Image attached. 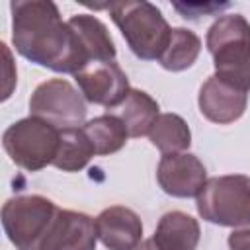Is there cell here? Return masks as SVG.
I'll use <instances>...</instances> for the list:
<instances>
[{"instance_id": "20", "label": "cell", "mask_w": 250, "mask_h": 250, "mask_svg": "<svg viewBox=\"0 0 250 250\" xmlns=\"http://www.w3.org/2000/svg\"><path fill=\"white\" fill-rule=\"evenodd\" d=\"M227 4L219 6V4H174V8L178 12L184 14V18H199V16H205V14H211L219 8H225Z\"/></svg>"}, {"instance_id": "14", "label": "cell", "mask_w": 250, "mask_h": 250, "mask_svg": "<svg viewBox=\"0 0 250 250\" xmlns=\"http://www.w3.org/2000/svg\"><path fill=\"white\" fill-rule=\"evenodd\" d=\"M113 115L123 121L129 137H143L158 117V104L143 90H129L125 100L113 107Z\"/></svg>"}, {"instance_id": "13", "label": "cell", "mask_w": 250, "mask_h": 250, "mask_svg": "<svg viewBox=\"0 0 250 250\" xmlns=\"http://www.w3.org/2000/svg\"><path fill=\"white\" fill-rule=\"evenodd\" d=\"M199 234V225L191 215L170 211L158 221L152 240L160 250H195Z\"/></svg>"}, {"instance_id": "5", "label": "cell", "mask_w": 250, "mask_h": 250, "mask_svg": "<svg viewBox=\"0 0 250 250\" xmlns=\"http://www.w3.org/2000/svg\"><path fill=\"white\" fill-rule=\"evenodd\" d=\"M61 141V129L39 119L25 117L4 131L2 145L12 162L35 172L53 164Z\"/></svg>"}, {"instance_id": "11", "label": "cell", "mask_w": 250, "mask_h": 250, "mask_svg": "<svg viewBox=\"0 0 250 250\" xmlns=\"http://www.w3.org/2000/svg\"><path fill=\"white\" fill-rule=\"evenodd\" d=\"M96 232L102 244L109 250H135L141 242L143 223L129 207L113 205L98 215Z\"/></svg>"}, {"instance_id": "6", "label": "cell", "mask_w": 250, "mask_h": 250, "mask_svg": "<svg viewBox=\"0 0 250 250\" xmlns=\"http://www.w3.org/2000/svg\"><path fill=\"white\" fill-rule=\"evenodd\" d=\"M59 207L43 195H18L4 203L2 225L18 250H33Z\"/></svg>"}, {"instance_id": "15", "label": "cell", "mask_w": 250, "mask_h": 250, "mask_svg": "<svg viewBox=\"0 0 250 250\" xmlns=\"http://www.w3.org/2000/svg\"><path fill=\"white\" fill-rule=\"evenodd\" d=\"M68 25L82 41L90 62L96 61H115V45L107 27L94 16L78 14L68 20Z\"/></svg>"}, {"instance_id": "9", "label": "cell", "mask_w": 250, "mask_h": 250, "mask_svg": "<svg viewBox=\"0 0 250 250\" xmlns=\"http://www.w3.org/2000/svg\"><path fill=\"white\" fill-rule=\"evenodd\" d=\"M74 78L88 102L105 105L107 109L117 107L131 90L127 74L115 61L90 62L76 72Z\"/></svg>"}, {"instance_id": "1", "label": "cell", "mask_w": 250, "mask_h": 250, "mask_svg": "<svg viewBox=\"0 0 250 250\" xmlns=\"http://www.w3.org/2000/svg\"><path fill=\"white\" fill-rule=\"evenodd\" d=\"M12 39L20 55L57 72L76 74L90 64L82 41L47 0L12 2Z\"/></svg>"}, {"instance_id": "22", "label": "cell", "mask_w": 250, "mask_h": 250, "mask_svg": "<svg viewBox=\"0 0 250 250\" xmlns=\"http://www.w3.org/2000/svg\"><path fill=\"white\" fill-rule=\"evenodd\" d=\"M135 250H160L156 244H154V240L152 238H148V240H145V242H141Z\"/></svg>"}, {"instance_id": "8", "label": "cell", "mask_w": 250, "mask_h": 250, "mask_svg": "<svg viewBox=\"0 0 250 250\" xmlns=\"http://www.w3.org/2000/svg\"><path fill=\"white\" fill-rule=\"evenodd\" d=\"M96 238L92 217L59 207L33 250H96Z\"/></svg>"}, {"instance_id": "19", "label": "cell", "mask_w": 250, "mask_h": 250, "mask_svg": "<svg viewBox=\"0 0 250 250\" xmlns=\"http://www.w3.org/2000/svg\"><path fill=\"white\" fill-rule=\"evenodd\" d=\"M199 51H201V41H199V37H197L193 31H189V29L176 27V29H172L168 47H166L164 53L160 55L158 62H160L166 70H172V72L186 70L188 66H191V64L195 62Z\"/></svg>"}, {"instance_id": "4", "label": "cell", "mask_w": 250, "mask_h": 250, "mask_svg": "<svg viewBox=\"0 0 250 250\" xmlns=\"http://www.w3.org/2000/svg\"><path fill=\"white\" fill-rule=\"evenodd\" d=\"M197 211L221 227H250V178L242 174L211 178L197 195Z\"/></svg>"}, {"instance_id": "7", "label": "cell", "mask_w": 250, "mask_h": 250, "mask_svg": "<svg viewBox=\"0 0 250 250\" xmlns=\"http://www.w3.org/2000/svg\"><path fill=\"white\" fill-rule=\"evenodd\" d=\"M29 111L33 117H39L57 129H72L82 125L86 104L70 82L53 78L35 88L29 100Z\"/></svg>"}, {"instance_id": "17", "label": "cell", "mask_w": 250, "mask_h": 250, "mask_svg": "<svg viewBox=\"0 0 250 250\" xmlns=\"http://www.w3.org/2000/svg\"><path fill=\"white\" fill-rule=\"evenodd\" d=\"M150 143L164 154H176L186 150L191 143L188 123L176 113H160L148 131Z\"/></svg>"}, {"instance_id": "18", "label": "cell", "mask_w": 250, "mask_h": 250, "mask_svg": "<svg viewBox=\"0 0 250 250\" xmlns=\"http://www.w3.org/2000/svg\"><path fill=\"white\" fill-rule=\"evenodd\" d=\"M84 133L88 135V139L94 146V152L102 154V156L117 152L127 143V137H129L127 127L113 113H105V115H100V117L88 121L84 125Z\"/></svg>"}, {"instance_id": "16", "label": "cell", "mask_w": 250, "mask_h": 250, "mask_svg": "<svg viewBox=\"0 0 250 250\" xmlns=\"http://www.w3.org/2000/svg\"><path fill=\"white\" fill-rule=\"evenodd\" d=\"M94 154H96L94 146L88 135L84 133V129H78V127L61 129L59 150L53 160V166H57L62 172H76V170H82Z\"/></svg>"}, {"instance_id": "10", "label": "cell", "mask_w": 250, "mask_h": 250, "mask_svg": "<svg viewBox=\"0 0 250 250\" xmlns=\"http://www.w3.org/2000/svg\"><path fill=\"white\" fill-rule=\"evenodd\" d=\"M156 178L160 188L174 197H193L205 186V166L195 154L189 152H176L164 154Z\"/></svg>"}, {"instance_id": "12", "label": "cell", "mask_w": 250, "mask_h": 250, "mask_svg": "<svg viewBox=\"0 0 250 250\" xmlns=\"http://www.w3.org/2000/svg\"><path fill=\"white\" fill-rule=\"evenodd\" d=\"M248 104L246 92L223 82L217 76H209L199 90V109L213 123L236 121Z\"/></svg>"}, {"instance_id": "21", "label": "cell", "mask_w": 250, "mask_h": 250, "mask_svg": "<svg viewBox=\"0 0 250 250\" xmlns=\"http://www.w3.org/2000/svg\"><path fill=\"white\" fill-rule=\"evenodd\" d=\"M230 250H250V230H234L229 236Z\"/></svg>"}, {"instance_id": "2", "label": "cell", "mask_w": 250, "mask_h": 250, "mask_svg": "<svg viewBox=\"0 0 250 250\" xmlns=\"http://www.w3.org/2000/svg\"><path fill=\"white\" fill-rule=\"evenodd\" d=\"M207 49L213 57L215 76L242 92H248L250 23L244 20V16H221L207 31Z\"/></svg>"}, {"instance_id": "3", "label": "cell", "mask_w": 250, "mask_h": 250, "mask_svg": "<svg viewBox=\"0 0 250 250\" xmlns=\"http://www.w3.org/2000/svg\"><path fill=\"white\" fill-rule=\"evenodd\" d=\"M111 14V20L121 29L131 51L145 61L160 59L168 47L172 27L150 2H111L105 4Z\"/></svg>"}]
</instances>
